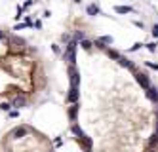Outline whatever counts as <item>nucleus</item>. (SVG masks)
<instances>
[{"label":"nucleus","instance_id":"b1692460","mask_svg":"<svg viewBox=\"0 0 158 152\" xmlns=\"http://www.w3.org/2000/svg\"><path fill=\"white\" fill-rule=\"evenodd\" d=\"M147 48H149V51H156V44H147Z\"/></svg>","mask_w":158,"mask_h":152},{"label":"nucleus","instance_id":"ddd939ff","mask_svg":"<svg viewBox=\"0 0 158 152\" xmlns=\"http://www.w3.org/2000/svg\"><path fill=\"white\" fill-rule=\"evenodd\" d=\"M105 51H107V55L110 57V59H114V61H118V59H120V53H118V51H114V50H110V48H107Z\"/></svg>","mask_w":158,"mask_h":152},{"label":"nucleus","instance_id":"9b49d317","mask_svg":"<svg viewBox=\"0 0 158 152\" xmlns=\"http://www.w3.org/2000/svg\"><path fill=\"white\" fill-rule=\"evenodd\" d=\"M114 12L120 13V15H124V13H131L133 8H131V6H114Z\"/></svg>","mask_w":158,"mask_h":152},{"label":"nucleus","instance_id":"bb28decb","mask_svg":"<svg viewBox=\"0 0 158 152\" xmlns=\"http://www.w3.org/2000/svg\"><path fill=\"white\" fill-rule=\"evenodd\" d=\"M141 46H143V44H139V42H137V44H135V46H131V50H130V51H135V50H139Z\"/></svg>","mask_w":158,"mask_h":152},{"label":"nucleus","instance_id":"dca6fc26","mask_svg":"<svg viewBox=\"0 0 158 152\" xmlns=\"http://www.w3.org/2000/svg\"><path fill=\"white\" fill-rule=\"evenodd\" d=\"M84 38H86V33H84V30H76V33H75V40L76 42H80Z\"/></svg>","mask_w":158,"mask_h":152},{"label":"nucleus","instance_id":"f8f14e48","mask_svg":"<svg viewBox=\"0 0 158 152\" xmlns=\"http://www.w3.org/2000/svg\"><path fill=\"white\" fill-rule=\"evenodd\" d=\"M25 105H27L25 97H15V99H13V103H12V107H15V108H21V107H25Z\"/></svg>","mask_w":158,"mask_h":152},{"label":"nucleus","instance_id":"393cba45","mask_svg":"<svg viewBox=\"0 0 158 152\" xmlns=\"http://www.w3.org/2000/svg\"><path fill=\"white\" fill-rule=\"evenodd\" d=\"M54 143H55V146H61V145H63V139H61V137H57Z\"/></svg>","mask_w":158,"mask_h":152},{"label":"nucleus","instance_id":"aec40b11","mask_svg":"<svg viewBox=\"0 0 158 152\" xmlns=\"http://www.w3.org/2000/svg\"><path fill=\"white\" fill-rule=\"evenodd\" d=\"M61 40L65 42V46H67V44H69V42H71L72 38H71V34H63V36H61Z\"/></svg>","mask_w":158,"mask_h":152},{"label":"nucleus","instance_id":"a878e982","mask_svg":"<svg viewBox=\"0 0 158 152\" xmlns=\"http://www.w3.org/2000/svg\"><path fill=\"white\" fill-rule=\"evenodd\" d=\"M51 50H54V53H59V51H61V50H59V46H57V44H54V46H51Z\"/></svg>","mask_w":158,"mask_h":152},{"label":"nucleus","instance_id":"2eb2a0df","mask_svg":"<svg viewBox=\"0 0 158 152\" xmlns=\"http://www.w3.org/2000/svg\"><path fill=\"white\" fill-rule=\"evenodd\" d=\"M72 133H75L76 135V137H82V135H84V131H82V129H80V125H76V124H72Z\"/></svg>","mask_w":158,"mask_h":152},{"label":"nucleus","instance_id":"0eeeda50","mask_svg":"<svg viewBox=\"0 0 158 152\" xmlns=\"http://www.w3.org/2000/svg\"><path fill=\"white\" fill-rule=\"evenodd\" d=\"M147 91V97H149V101H152V103H158V90L154 86H151L149 90H145Z\"/></svg>","mask_w":158,"mask_h":152},{"label":"nucleus","instance_id":"a211bd4d","mask_svg":"<svg viewBox=\"0 0 158 152\" xmlns=\"http://www.w3.org/2000/svg\"><path fill=\"white\" fill-rule=\"evenodd\" d=\"M151 33H152V36L158 40V25H152V29H151Z\"/></svg>","mask_w":158,"mask_h":152},{"label":"nucleus","instance_id":"7ed1b4c3","mask_svg":"<svg viewBox=\"0 0 158 152\" xmlns=\"http://www.w3.org/2000/svg\"><path fill=\"white\" fill-rule=\"evenodd\" d=\"M114 42L113 36H99V38H95V42H93V46L99 50H107V46H110Z\"/></svg>","mask_w":158,"mask_h":152},{"label":"nucleus","instance_id":"f3484780","mask_svg":"<svg viewBox=\"0 0 158 152\" xmlns=\"http://www.w3.org/2000/svg\"><path fill=\"white\" fill-rule=\"evenodd\" d=\"M149 145H151V146H154V145H158V133H154V135H152V137H151V141H149Z\"/></svg>","mask_w":158,"mask_h":152},{"label":"nucleus","instance_id":"4be33fe9","mask_svg":"<svg viewBox=\"0 0 158 152\" xmlns=\"http://www.w3.org/2000/svg\"><path fill=\"white\" fill-rule=\"evenodd\" d=\"M147 67L152 69V70H158V65H156V63H147Z\"/></svg>","mask_w":158,"mask_h":152},{"label":"nucleus","instance_id":"c756f323","mask_svg":"<svg viewBox=\"0 0 158 152\" xmlns=\"http://www.w3.org/2000/svg\"><path fill=\"white\" fill-rule=\"evenodd\" d=\"M4 36H6V34H4V33H2V30H0V40H2V38H4Z\"/></svg>","mask_w":158,"mask_h":152},{"label":"nucleus","instance_id":"4468645a","mask_svg":"<svg viewBox=\"0 0 158 152\" xmlns=\"http://www.w3.org/2000/svg\"><path fill=\"white\" fill-rule=\"evenodd\" d=\"M92 46H93V42H89V40H80V48L82 50H92Z\"/></svg>","mask_w":158,"mask_h":152},{"label":"nucleus","instance_id":"412c9836","mask_svg":"<svg viewBox=\"0 0 158 152\" xmlns=\"http://www.w3.org/2000/svg\"><path fill=\"white\" fill-rule=\"evenodd\" d=\"M10 107H12V105H10V103H2V105H0V110H10Z\"/></svg>","mask_w":158,"mask_h":152},{"label":"nucleus","instance_id":"6e6552de","mask_svg":"<svg viewBox=\"0 0 158 152\" xmlns=\"http://www.w3.org/2000/svg\"><path fill=\"white\" fill-rule=\"evenodd\" d=\"M27 131H29V129L25 128V125H21V128H15L13 131H12V137H13V139H21V137H25V135H27Z\"/></svg>","mask_w":158,"mask_h":152},{"label":"nucleus","instance_id":"f257e3e1","mask_svg":"<svg viewBox=\"0 0 158 152\" xmlns=\"http://www.w3.org/2000/svg\"><path fill=\"white\" fill-rule=\"evenodd\" d=\"M76 46H78L76 40H71L69 44L65 46V59L69 61L71 65H75V63H76Z\"/></svg>","mask_w":158,"mask_h":152},{"label":"nucleus","instance_id":"9d476101","mask_svg":"<svg viewBox=\"0 0 158 152\" xmlns=\"http://www.w3.org/2000/svg\"><path fill=\"white\" fill-rule=\"evenodd\" d=\"M118 65H120V67H126V69H130L131 72H135L133 63H131L130 59H126V57H122V55H120V59H118Z\"/></svg>","mask_w":158,"mask_h":152},{"label":"nucleus","instance_id":"423d86ee","mask_svg":"<svg viewBox=\"0 0 158 152\" xmlns=\"http://www.w3.org/2000/svg\"><path fill=\"white\" fill-rule=\"evenodd\" d=\"M78 110H80V105H78V103H72V105H71V108H69V118H71V122H76V118H78Z\"/></svg>","mask_w":158,"mask_h":152},{"label":"nucleus","instance_id":"2f4dec72","mask_svg":"<svg viewBox=\"0 0 158 152\" xmlns=\"http://www.w3.org/2000/svg\"><path fill=\"white\" fill-rule=\"evenodd\" d=\"M149 152H154V150H149Z\"/></svg>","mask_w":158,"mask_h":152},{"label":"nucleus","instance_id":"39448f33","mask_svg":"<svg viewBox=\"0 0 158 152\" xmlns=\"http://www.w3.org/2000/svg\"><path fill=\"white\" fill-rule=\"evenodd\" d=\"M80 99V91H78V86H71L69 93H67V101L69 103H78Z\"/></svg>","mask_w":158,"mask_h":152},{"label":"nucleus","instance_id":"c85d7f7f","mask_svg":"<svg viewBox=\"0 0 158 152\" xmlns=\"http://www.w3.org/2000/svg\"><path fill=\"white\" fill-rule=\"evenodd\" d=\"M31 6H33V0H27V2H25V6H23V10L25 8H31Z\"/></svg>","mask_w":158,"mask_h":152},{"label":"nucleus","instance_id":"1a4fd4ad","mask_svg":"<svg viewBox=\"0 0 158 152\" xmlns=\"http://www.w3.org/2000/svg\"><path fill=\"white\" fill-rule=\"evenodd\" d=\"M86 12H88V15H89V17L101 15V10H99V6H97V4H89V6L86 8Z\"/></svg>","mask_w":158,"mask_h":152},{"label":"nucleus","instance_id":"cd10ccee","mask_svg":"<svg viewBox=\"0 0 158 152\" xmlns=\"http://www.w3.org/2000/svg\"><path fill=\"white\" fill-rule=\"evenodd\" d=\"M133 23H135V27H139V29H143V27H145L143 21H133Z\"/></svg>","mask_w":158,"mask_h":152},{"label":"nucleus","instance_id":"6ab92c4d","mask_svg":"<svg viewBox=\"0 0 158 152\" xmlns=\"http://www.w3.org/2000/svg\"><path fill=\"white\" fill-rule=\"evenodd\" d=\"M25 27H31L29 23H21V25H15L13 27V30H21V29H25Z\"/></svg>","mask_w":158,"mask_h":152},{"label":"nucleus","instance_id":"7c9ffc66","mask_svg":"<svg viewBox=\"0 0 158 152\" xmlns=\"http://www.w3.org/2000/svg\"><path fill=\"white\" fill-rule=\"evenodd\" d=\"M72 2H76V4H80V2H82V0H72Z\"/></svg>","mask_w":158,"mask_h":152},{"label":"nucleus","instance_id":"f03ea898","mask_svg":"<svg viewBox=\"0 0 158 152\" xmlns=\"http://www.w3.org/2000/svg\"><path fill=\"white\" fill-rule=\"evenodd\" d=\"M133 76H135V82H137L143 90H149V87H151V80H149V76H147L145 72H137V70H135Z\"/></svg>","mask_w":158,"mask_h":152},{"label":"nucleus","instance_id":"5701e85b","mask_svg":"<svg viewBox=\"0 0 158 152\" xmlns=\"http://www.w3.org/2000/svg\"><path fill=\"white\" fill-rule=\"evenodd\" d=\"M19 116V110H10V118H17Z\"/></svg>","mask_w":158,"mask_h":152},{"label":"nucleus","instance_id":"20e7f679","mask_svg":"<svg viewBox=\"0 0 158 152\" xmlns=\"http://www.w3.org/2000/svg\"><path fill=\"white\" fill-rule=\"evenodd\" d=\"M69 78H71V86H80V72L75 69V65L69 67Z\"/></svg>","mask_w":158,"mask_h":152}]
</instances>
